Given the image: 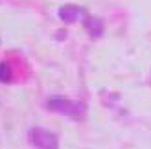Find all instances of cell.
Returning a JSON list of instances; mask_svg holds the SVG:
<instances>
[{
	"instance_id": "obj_3",
	"label": "cell",
	"mask_w": 151,
	"mask_h": 149,
	"mask_svg": "<svg viewBox=\"0 0 151 149\" xmlns=\"http://www.w3.org/2000/svg\"><path fill=\"white\" fill-rule=\"evenodd\" d=\"M79 15H81V9H79L78 6H70L68 4V6H63L61 9H59V17H61L65 22H68V24L78 20Z\"/></svg>"
},
{
	"instance_id": "obj_5",
	"label": "cell",
	"mask_w": 151,
	"mask_h": 149,
	"mask_svg": "<svg viewBox=\"0 0 151 149\" xmlns=\"http://www.w3.org/2000/svg\"><path fill=\"white\" fill-rule=\"evenodd\" d=\"M9 79H11V70H9V64H7V63H0V81L7 83Z\"/></svg>"
},
{
	"instance_id": "obj_4",
	"label": "cell",
	"mask_w": 151,
	"mask_h": 149,
	"mask_svg": "<svg viewBox=\"0 0 151 149\" xmlns=\"http://www.w3.org/2000/svg\"><path fill=\"white\" fill-rule=\"evenodd\" d=\"M87 29L90 32L92 37H100V33H101V22L98 19H87Z\"/></svg>"
},
{
	"instance_id": "obj_2",
	"label": "cell",
	"mask_w": 151,
	"mask_h": 149,
	"mask_svg": "<svg viewBox=\"0 0 151 149\" xmlns=\"http://www.w3.org/2000/svg\"><path fill=\"white\" fill-rule=\"evenodd\" d=\"M29 140L39 149H57V138H55V135H52L50 131L35 127V129L29 131Z\"/></svg>"
},
{
	"instance_id": "obj_1",
	"label": "cell",
	"mask_w": 151,
	"mask_h": 149,
	"mask_svg": "<svg viewBox=\"0 0 151 149\" xmlns=\"http://www.w3.org/2000/svg\"><path fill=\"white\" fill-rule=\"evenodd\" d=\"M48 107L55 112H61V114H66L70 118H81L85 114V105L83 103H78V101H70L66 98H52L48 101Z\"/></svg>"
}]
</instances>
